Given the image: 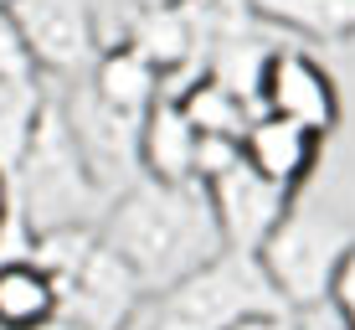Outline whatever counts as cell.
<instances>
[{
  "instance_id": "4",
  "label": "cell",
  "mask_w": 355,
  "mask_h": 330,
  "mask_svg": "<svg viewBox=\"0 0 355 330\" xmlns=\"http://www.w3.org/2000/svg\"><path fill=\"white\" fill-rule=\"evenodd\" d=\"M258 114H284L314 134H335L340 124V88L335 78L299 47H268L258 83H252Z\"/></svg>"
},
{
  "instance_id": "12",
  "label": "cell",
  "mask_w": 355,
  "mask_h": 330,
  "mask_svg": "<svg viewBox=\"0 0 355 330\" xmlns=\"http://www.w3.org/2000/svg\"><path fill=\"white\" fill-rule=\"evenodd\" d=\"M57 320V284L26 253L0 258V330H46Z\"/></svg>"
},
{
  "instance_id": "13",
  "label": "cell",
  "mask_w": 355,
  "mask_h": 330,
  "mask_svg": "<svg viewBox=\"0 0 355 330\" xmlns=\"http://www.w3.org/2000/svg\"><path fill=\"white\" fill-rule=\"evenodd\" d=\"M248 10L273 26L314 36V42L355 36V0H248Z\"/></svg>"
},
{
  "instance_id": "14",
  "label": "cell",
  "mask_w": 355,
  "mask_h": 330,
  "mask_svg": "<svg viewBox=\"0 0 355 330\" xmlns=\"http://www.w3.org/2000/svg\"><path fill=\"white\" fill-rule=\"evenodd\" d=\"M46 108V93H42V78H21V83H0V170H16L21 150H26L36 119Z\"/></svg>"
},
{
  "instance_id": "20",
  "label": "cell",
  "mask_w": 355,
  "mask_h": 330,
  "mask_svg": "<svg viewBox=\"0 0 355 330\" xmlns=\"http://www.w3.org/2000/svg\"><path fill=\"white\" fill-rule=\"evenodd\" d=\"M340 330H345V325H340Z\"/></svg>"
},
{
  "instance_id": "6",
  "label": "cell",
  "mask_w": 355,
  "mask_h": 330,
  "mask_svg": "<svg viewBox=\"0 0 355 330\" xmlns=\"http://www.w3.org/2000/svg\"><path fill=\"white\" fill-rule=\"evenodd\" d=\"M201 186H206V197H211L222 242L227 248H242V253H258L268 242V232L284 222L293 197H299V191H284V186H273V181H263L242 155L232 165H222L216 176H206Z\"/></svg>"
},
{
  "instance_id": "5",
  "label": "cell",
  "mask_w": 355,
  "mask_h": 330,
  "mask_svg": "<svg viewBox=\"0 0 355 330\" xmlns=\"http://www.w3.org/2000/svg\"><path fill=\"white\" fill-rule=\"evenodd\" d=\"M62 119L72 129V145H78L83 165L93 170V181L108 191V197H119V191L139 176V124L144 119L108 108L88 83L62 104Z\"/></svg>"
},
{
  "instance_id": "8",
  "label": "cell",
  "mask_w": 355,
  "mask_h": 330,
  "mask_svg": "<svg viewBox=\"0 0 355 330\" xmlns=\"http://www.w3.org/2000/svg\"><path fill=\"white\" fill-rule=\"evenodd\" d=\"M320 155H324V134L293 124L284 114H258L242 134V160L284 191H304V181L320 170Z\"/></svg>"
},
{
  "instance_id": "2",
  "label": "cell",
  "mask_w": 355,
  "mask_h": 330,
  "mask_svg": "<svg viewBox=\"0 0 355 330\" xmlns=\"http://www.w3.org/2000/svg\"><path fill=\"white\" fill-rule=\"evenodd\" d=\"M108 201L114 197L93 181V170L83 165L78 145H72L62 104L46 99L26 150H21L16 170H10V217H16V232L31 242L42 232H62V227H98Z\"/></svg>"
},
{
  "instance_id": "16",
  "label": "cell",
  "mask_w": 355,
  "mask_h": 330,
  "mask_svg": "<svg viewBox=\"0 0 355 330\" xmlns=\"http://www.w3.org/2000/svg\"><path fill=\"white\" fill-rule=\"evenodd\" d=\"M329 304H335V315H340V325L355 330V248L340 258L335 268V284H329Z\"/></svg>"
},
{
  "instance_id": "11",
  "label": "cell",
  "mask_w": 355,
  "mask_h": 330,
  "mask_svg": "<svg viewBox=\"0 0 355 330\" xmlns=\"http://www.w3.org/2000/svg\"><path fill=\"white\" fill-rule=\"evenodd\" d=\"M88 88H93L108 108L144 119V114H150V104L165 93V72L155 67L150 57L139 52V47L119 42V47H108V52H98V57H93V78H88Z\"/></svg>"
},
{
  "instance_id": "17",
  "label": "cell",
  "mask_w": 355,
  "mask_h": 330,
  "mask_svg": "<svg viewBox=\"0 0 355 330\" xmlns=\"http://www.w3.org/2000/svg\"><path fill=\"white\" fill-rule=\"evenodd\" d=\"M232 330H304V315H293V310H278V315H248V320H237Z\"/></svg>"
},
{
  "instance_id": "19",
  "label": "cell",
  "mask_w": 355,
  "mask_h": 330,
  "mask_svg": "<svg viewBox=\"0 0 355 330\" xmlns=\"http://www.w3.org/2000/svg\"><path fill=\"white\" fill-rule=\"evenodd\" d=\"M0 6H10V0H0Z\"/></svg>"
},
{
  "instance_id": "7",
  "label": "cell",
  "mask_w": 355,
  "mask_h": 330,
  "mask_svg": "<svg viewBox=\"0 0 355 330\" xmlns=\"http://www.w3.org/2000/svg\"><path fill=\"white\" fill-rule=\"evenodd\" d=\"M10 21H16L21 42H26L36 72H72L93 67L98 57V31L88 0H10Z\"/></svg>"
},
{
  "instance_id": "18",
  "label": "cell",
  "mask_w": 355,
  "mask_h": 330,
  "mask_svg": "<svg viewBox=\"0 0 355 330\" xmlns=\"http://www.w3.org/2000/svg\"><path fill=\"white\" fill-rule=\"evenodd\" d=\"M6 222H10V176L0 170V238H6Z\"/></svg>"
},
{
  "instance_id": "9",
  "label": "cell",
  "mask_w": 355,
  "mask_h": 330,
  "mask_svg": "<svg viewBox=\"0 0 355 330\" xmlns=\"http://www.w3.org/2000/svg\"><path fill=\"white\" fill-rule=\"evenodd\" d=\"M165 93H175V104L186 108L191 129L201 134V140H232V145H242L248 124L258 119V99H252L248 88H237L232 78H222V72H196L191 83L165 88Z\"/></svg>"
},
{
  "instance_id": "10",
  "label": "cell",
  "mask_w": 355,
  "mask_h": 330,
  "mask_svg": "<svg viewBox=\"0 0 355 330\" xmlns=\"http://www.w3.org/2000/svg\"><path fill=\"white\" fill-rule=\"evenodd\" d=\"M196 145L201 134L191 129L175 93H160L139 124V170L160 181H196Z\"/></svg>"
},
{
  "instance_id": "1",
  "label": "cell",
  "mask_w": 355,
  "mask_h": 330,
  "mask_svg": "<svg viewBox=\"0 0 355 330\" xmlns=\"http://www.w3.org/2000/svg\"><path fill=\"white\" fill-rule=\"evenodd\" d=\"M98 232L134 268L144 295L180 284L186 274H196L227 248L201 181H160L144 170L108 201Z\"/></svg>"
},
{
  "instance_id": "3",
  "label": "cell",
  "mask_w": 355,
  "mask_h": 330,
  "mask_svg": "<svg viewBox=\"0 0 355 330\" xmlns=\"http://www.w3.org/2000/svg\"><path fill=\"white\" fill-rule=\"evenodd\" d=\"M355 248V227L329 206H304L293 197L284 222L268 232L258 248L263 274L273 279V289L284 295L293 315H309L314 304H329V284H335L340 258Z\"/></svg>"
},
{
  "instance_id": "15",
  "label": "cell",
  "mask_w": 355,
  "mask_h": 330,
  "mask_svg": "<svg viewBox=\"0 0 355 330\" xmlns=\"http://www.w3.org/2000/svg\"><path fill=\"white\" fill-rule=\"evenodd\" d=\"M21 78H42L26 52V42H21L16 21H10V10L0 6V83H21Z\"/></svg>"
}]
</instances>
